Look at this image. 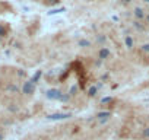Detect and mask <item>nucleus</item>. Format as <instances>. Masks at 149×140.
Masks as SVG:
<instances>
[{"mask_svg": "<svg viewBox=\"0 0 149 140\" xmlns=\"http://www.w3.org/2000/svg\"><path fill=\"white\" fill-rule=\"evenodd\" d=\"M145 2H148V3H149V0H145Z\"/></svg>", "mask_w": 149, "mask_h": 140, "instance_id": "6", "label": "nucleus"}, {"mask_svg": "<svg viewBox=\"0 0 149 140\" xmlns=\"http://www.w3.org/2000/svg\"><path fill=\"white\" fill-rule=\"evenodd\" d=\"M134 16H136V18H139V19L146 18V15H145V12H143L142 7H136V9H134Z\"/></svg>", "mask_w": 149, "mask_h": 140, "instance_id": "2", "label": "nucleus"}, {"mask_svg": "<svg viewBox=\"0 0 149 140\" xmlns=\"http://www.w3.org/2000/svg\"><path fill=\"white\" fill-rule=\"evenodd\" d=\"M9 32V25L5 22H0V38H5Z\"/></svg>", "mask_w": 149, "mask_h": 140, "instance_id": "1", "label": "nucleus"}, {"mask_svg": "<svg viewBox=\"0 0 149 140\" xmlns=\"http://www.w3.org/2000/svg\"><path fill=\"white\" fill-rule=\"evenodd\" d=\"M5 7H9V6H7V5H3L2 2H0V13H2V12L5 10Z\"/></svg>", "mask_w": 149, "mask_h": 140, "instance_id": "3", "label": "nucleus"}, {"mask_svg": "<svg viewBox=\"0 0 149 140\" xmlns=\"http://www.w3.org/2000/svg\"><path fill=\"white\" fill-rule=\"evenodd\" d=\"M123 2H124V3H130V2H132V0H123Z\"/></svg>", "mask_w": 149, "mask_h": 140, "instance_id": "5", "label": "nucleus"}, {"mask_svg": "<svg viewBox=\"0 0 149 140\" xmlns=\"http://www.w3.org/2000/svg\"><path fill=\"white\" fill-rule=\"evenodd\" d=\"M145 19H146V22H148V23H149V13H148V15H146V18H145Z\"/></svg>", "mask_w": 149, "mask_h": 140, "instance_id": "4", "label": "nucleus"}]
</instances>
